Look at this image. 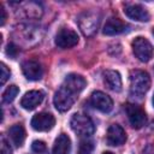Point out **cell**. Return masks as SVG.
Masks as SVG:
<instances>
[{
  "label": "cell",
  "instance_id": "cell-6",
  "mask_svg": "<svg viewBox=\"0 0 154 154\" xmlns=\"http://www.w3.org/2000/svg\"><path fill=\"white\" fill-rule=\"evenodd\" d=\"M125 112H126L128 119L132 128L140 129L146 124L147 116H146L144 109L141 106L135 105V103H128L125 106Z\"/></svg>",
  "mask_w": 154,
  "mask_h": 154
},
{
  "label": "cell",
  "instance_id": "cell-9",
  "mask_svg": "<svg viewBox=\"0 0 154 154\" xmlns=\"http://www.w3.org/2000/svg\"><path fill=\"white\" fill-rule=\"evenodd\" d=\"M90 103L94 108H96L103 113H107L113 108L112 99L102 91H94L90 96Z\"/></svg>",
  "mask_w": 154,
  "mask_h": 154
},
{
  "label": "cell",
  "instance_id": "cell-4",
  "mask_svg": "<svg viewBox=\"0 0 154 154\" xmlns=\"http://www.w3.org/2000/svg\"><path fill=\"white\" fill-rule=\"evenodd\" d=\"M132 51H134V54L136 55V58L142 63L149 61L154 54V48H153L152 43L147 38L141 37V36L136 37L132 41Z\"/></svg>",
  "mask_w": 154,
  "mask_h": 154
},
{
  "label": "cell",
  "instance_id": "cell-17",
  "mask_svg": "<svg viewBox=\"0 0 154 154\" xmlns=\"http://www.w3.org/2000/svg\"><path fill=\"white\" fill-rule=\"evenodd\" d=\"M8 135L11 141L13 142V144L16 147H20L24 143L25 140V130L23 128V125L20 124H14L8 129Z\"/></svg>",
  "mask_w": 154,
  "mask_h": 154
},
{
  "label": "cell",
  "instance_id": "cell-7",
  "mask_svg": "<svg viewBox=\"0 0 154 154\" xmlns=\"http://www.w3.org/2000/svg\"><path fill=\"white\" fill-rule=\"evenodd\" d=\"M78 43V35L69 28H61L55 36V45L63 49L71 48Z\"/></svg>",
  "mask_w": 154,
  "mask_h": 154
},
{
  "label": "cell",
  "instance_id": "cell-3",
  "mask_svg": "<svg viewBox=\"0 0 154 154\" xmlns=\"http://www.w3.org/2000/svg\"><path fill=\"white\" fill-rule=\"evenodd\" d=\"M70 125L72 130L81 137H89L90 135H93L95 130L93 120L88 116L82 114V113L73 114L70 120Z\"/></svg>",
  "mask_w": 154,
  "mask_h": 154
},
{
  "label": "cell",
  "instance_id": "cell-8",
  "mask_svg": "<svg viewBox=\"0 0 154 154\" xmlns=\"http://www.w3.org/2000/svg\"><path fill=\"white\" fill-rule=\"evenodd\" d=\"M55 124V118L51 113H37L31 119V126L36 131H48Z\"/></svg>",
  "mask_w": 154,
  "mask_h": 154
},
{
  "label": "cell",
  "instance_id": "cell-25",
  "mask_svg": "<svg viewBox=\"0 0 154 154\" xmlns=\"http://www.w3.org/2000/svg\"><path fill=\"white\" fill-rule=\"evenodd\" d=\"M102 154H113V153H112V152H103Z\"/></svg>",
  "mask_w": 154,
  "mask_h": 154
},
{
  "label": "cell",
  "instance_id": "cell-12",
  "mask_svg": "<svg viewBox=\"0 0 154 154\" xmlns=\"http://www.w3.org/2000/svg\"><path fill=\"white\" fill-rule=\"evenodd\" d=\"M45 94L41 90H30L28 93L24 94V96L20 100V106L24 109L31 111L34 108H36L42 101H43Z\"/></svg>",
  "mask_w": 154,
  "mask_h": 154
},
{
  "label": "cell",
  "instance_id": "cell-22",
  "mask_svg": "<svg viewBox=\"0 0 154 154\" xmlns=\"http://www.w3.org/2000/svg\"><path fill=\"white\" fill-rule=\"evenodd\" d=\"M10 76H11V71L7 69V66L2 63L1 64V84L4 85L5 83H6V81L10 78Z\"/></svg>",
  "mask_w": 154,
  "mask_h": 154
},
{
  "label": "cell",
  "instance_id": "cell-26",
  "mask_svg": "<svg viewBox=\"0 0 154 154\" xmlns=\"http://www.w3.org/2000/svg\"><path fill=\"white\" fill-rule=\"evenodd\" d=\"M153 106H154V96H153Z\"/></svg>",
  "mask_w": 154,
  "mask_h": 154
},
{
  "label": "cell",
  "instance_id": "cell-18",
  "mask_svg": "<svg viewBox=\"0 0 154 154\" xmlns=\"http://www.w3.org/2000/svg\"><path fill=\"white\" fill-rule=\"evenodd\" d=\"M19 93V89H18V87L17 85H10L5 91H4V94H2V101L4 102H6V103H10V102H12L13 100H14V97L17 96V94Z\"/></svg>",
  "mask_w": 154,
  "mask_h": 154
},
{
  "label": "cell",
  "instance_id": "cell-16",
  "mask_svg": "<svg viewBox=\"0 0 154 154\" xmlns=\"http://www.w3.org/2000/svg\"><path fill=\"white\" fill-rule=\"evenodd\" d=\"M71 152V140L67 135L60 134L53 146L52 154H70Z\"/></svg>",
  "mask_w": 154,
  "mask_h": 154
},
{
  "label": "cell",
  "instance_id": "cell-1",
  "mask_svg": "<svg viewBox=\"0 0 154 154\" xmlns=\"http://www.w3.org/2000/svg\"><path fill=\"white\" fill-rule=\"evenodd\" d=\"M87 85V82L84 77L77 73H71L65 77L64 82L59 87V89L55 91L53 102L58 111L66 112L69 111L72 105L76 102L78 94L84 89Z\"/></svg>",
  "mask_w": 154,
  "mask_h": 154
},
{
  "label": "cell",
  "instance_id": "cell-10",
  "mask_svg": "<svg viewBox=\"0 0 154 154\" xmlns=\"http://www.w3.org/2000/svg\"><path fill=\"white\" fill-rule=\"evenodd\" d=\"M22 71L24 76L30 81H38L43 76V69L36 60H26L22 64Z\"/></svg>",
  "mask_w": 154,
  "mask_h": 154
},
{
  "label": "cell",
  "instance_id": "cell-14",
  "mask_svg": "<svg viewBox=\"0 0 154 154\" xmlns=\"http://www.w3.org/2000/svg\"><path fill=\"white\" fill-rule=\"evenodd\" d=\"M126 28H128V25H126L123 20H120L119 18L111 17V18H108V19L106 20V23H105V25H103L102 32H103L105 35L112 36V35H118V34L124 32V31L126 30Z\"/></svg>",
  "mask_w": 154,
  "mask_h": 154
},
{
  "label": "cell",
  "instance_id": "cell-13",
  "mask_svg": "<svg viewBox=\"0 0 154 154\" xmlns=\"http://www.w3.org/2000/svg\"><path fill=\"white\" fill-rule=\"evenodd\" d=\"M124 13L126 17H129L132 20L137 22H148L149 20V12L146 7L142 5L135 4V5H126L124 7Z\"/></svg>",
  "mask_w": 154,
  "mask_h": 154
},
{
  "label": "cell",
  "instance_id": "cell-21",
  "mask_svg": "<svg viewBox=\"0 0 154 154\" xmlns=\"http://www.w3.org/2000/svg\"><path fill=\"white\" fill-rule=\"evenodd\" d=\"M18 53H19V49H18V47H17L14 43H8V45H7L6 54H7L10 58L14 59V58L18 55Z\"/></svg>",
  "mask_w": 154,
  "mask_h": 154
},
{
  "label": "cell",
  "instance_id": "cell-2",
  "mask_svg": "<svg viewBox=\"0 0 154 154\" xmlns=\"http://www.w3.org/2000/svg\"><path fill=\"white\" fill-rule=\"evenodd\" d=\"M150 87V77L146 71L134 70L130 73V93L135 96L144 95Z\"/></svg>",
  "mask_w": 154,
  "mask_h": 154
},
{
  "label": "cell",
  "instance_id": "cell-19",
  "mask_svg": "<svg viewBox=\"0 0 154 154\" xmlns=\"http://www.w3.org/2000/svg\"><path fill=\"white\" fill-rule=\"evenodd\" d=\"M93 150V142L91 141H82L79 144V154H90Z\"/></svg>",
  "mask_w": 154,
  "mask_h": 154
},
{
  "label": "cell",
  "instance_id": "cell-23",
  "mask_svg": "<svg viewBox=\"0 0 154 154\" xmlns=\"http://www.w3.org/2000/svg\"><path fill=\"white\" fill-rule=\"evenodd\" d=\"M1 154H12V149L5 137H1Z\"/></svg>",
  "mask_w": 154,
  "mask_h": 154
},
{
  "label": "cell",
  "instance_id": "cell-24",
  "mask_svg": "<svg viewBox=\"0 0 154 154\" xmlns=\"http://www.w3.org/2000/svg\"><path fill=\"white\" fill-rule=\"evenodd\" d=\"M0 13H1V17H0V24H1V25H4L7 16H6V11H5V8H4V6H2V5H0Z\"/></svg>",
  "mask_w": 154,
  "mask_h": 154
},
{
  "label": "cell",
  "instance_id": "cell-20",
  "mask_svg": "<svg viewBox=\"0 0 154 154\" xmlns=\"http://www.w3.org/2000/svg\"><path fill=\"white\" fill-rule=\"evenodd\" d=\"M31 149L36 154H41L46 152V143L43 141H34L31 144Z\"/></svg>",
  "mask_w": 154,
  "mask_h": 154
},
{
  "label": "cell",
  "instance_id": "cell-15",
  "mask_svg": "<svg viewBox=\"0 0 154 154\" xmlns=\"http://www.w3.org/2000/svg\"><path fill=\"white\" fill-rule=\"evenodd\" d=\"M103 77V83L106 87L113 91H120L122 90V78L119 72L114 70H106L102 73Z\"/></svg>",
  "mask_w": 154,
  "mask_h": 154
},
{
  "label": "cell",
  "instance_id": "cell-5",
  "mask_svg": "<svg viewBox=\"0 0 154 154\" xmlns=\"http://www.w3.org/2000/svg\"><path fill=\"white\" fill-rule=\"evenodd\" d=\"M100 17L93 11H85L78 17V25L82 32L87 36H91L97 30Z\"/></svg>",
  "mask_w": 154,
  "mask_h": 154
},
{
  "label": "cell",
  "instance_id": "cell-11",
  "mask_svg": "<svg viewBox=\"0 0 154 154\" xmlns=\"http://www.w3.org/2000/svg\"><path fill=\"white\" fill-rule=\"evenodd\" d=\"M106 138H107V143L109 146H113V147L122 146L126 141V134H125V130L120 125L112 124L107 130Z\"/></svg>",
  "mask_w": 154,
  "mask_h": 154
},
{
  "label": "cell",
  "instance_id": "cell-27",
  "mask_svg": "<svg viewBox=\"0 0 154 154\" xmlns=\"http://www.w3.org/2000/svg\"><path fill=\"white\" fill-rule=\"evenodd\" d=\"M153 35H154V29H153Z\"/></svg>",
  "mask_w": 154,
  "mask_h": 154
}]
</instances>
